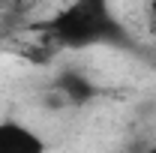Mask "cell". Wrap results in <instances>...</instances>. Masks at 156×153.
I'll list each match as a JSON object with an SVG mask.
<instances>
[{"instance_id":"6da1fadb","label":"cell","mask_w":156,"mask_h":153,"mask_svg":"<svg viewBox=\"0 0 156 153\" xmlns=\"http://www.w3.org/2000/svg\"><path fill=\"white\" fill-rule=\"evenodd\" d=\"M111 30H114V24L108 18L105 0H75L72 6L60 9L51 18V33L63 45H87Z\"/></svg>"},{"instance_id":"7a4b0ae2","label":"cell","mask_w":156,"mask_h":153,"mask_svg":"<svg viewBox=\"0 0 156 153\" xmlns=\"http://www.w3.org/2000/svg\"><path fill=\"white\" fill-rule=\"evenodd\" d=\"M24 150H42V141L24 126L3 123L0 126V153H24Z\"/></svg>"},{"instance_id":"3957f363","label":"cell","mask_w":156,"mask_h":153,"mask_svg":"<svg viewBox=\"0 0 156 153\" xmlns=\"http://www.w3.org/2000/svg\"><path fill=\"white\" fill-rule=\"evenodd\" d=\"M150 15L156 18V0H150Z\"/></svg>"}]
</instances>
